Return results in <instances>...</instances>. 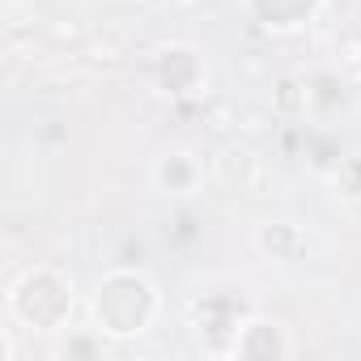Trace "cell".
Masks as SVG:
<instances>
[{
    "label": "cell",
    "mask_w": 361,
    "mask_h": 361,
    "mask_svg": "<svg viewBox=\"0 0 361 361\" xmlns=\"http://www.w3.org/2000/svg\"><path fill=\"white\" fill-rule=\"evenodd\" d=\"M157 298H153V285L136 272H115L98 285V323L115 336H132V331H145L149 314H153Z\"/></svg>",
    "instance_id": "cell-1"
},
{
    "label": "cell",
    "mask_w": 361,
    "mask_h": 361,
    "mask_svg": "<svg viewBox=\"0 0 361 361\" xmlns=\"http://www.w3.org/2000/svg\"><path fill=\"white\" fill-rule=\"evenodd\" d=\"M9 310L30 323V327H60L64 314L73 310V285H64L51 268H30L13 289H9Z\"/></svg>",
    "instance_id": "cell-2"
},
{
    "label": "cell",
    "mask_w": 361,
    "mask_h": 361,
    "mask_svg": "<svg viewBox=\"0 0 361 361\" xmlns=\"http://www.w3.org/2000/svg\"><path fill=\"white\" fill-rule=\"evenodd\" d=\"M153 178H157V188L166 196H188L192 192V178H196V166H192L188 153H166L153 166Z\"/></svg>",
    "instance_id": "cell-3"
}]
</instances>
